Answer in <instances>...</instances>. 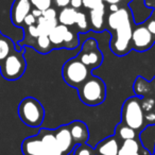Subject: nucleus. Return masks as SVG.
I'll list each match as a JSON object with an SVG mask.
<instances>
[{
	"instance_id": "obj_4",
	"label": "nucleus",
	"mask_w": 155,
	"mask_h": 155,
	"mask_svg": "<svg viewBox=\"0 0 155 155\" xmlns=\"http://www.w3.org/2000/svg\"><path fill=\"white\" fill-rule=\"evenodd\" d=\"M121 122L135 131L143 129L146 120L144 112L141 106V98L134 96L125 100L121 110Z\"/></svg>"
},
{
	"instance_id": "obj_43",
	"label": "nucleus",
	"mask_w": 155,
	"mask_h": 155,
	"mask_svg": "<svg viewBox=\"0 0 155 155\" xmlns=\"http://www.w3.org/2000/svg\"><path fill=\"white\" fill-rule=\"evenodd\" d=\"M1 35H2V33H1V32H0V36H1Z\"/></svg>"
},
{
	"instance_id": "obj_2",
	"label": "nucleus",
	"mask_w": 155,
	"mask_h": 155,
	"mask_svg": "<svg viewBox=\"0 0 155 155\" xmlns=\"http://www.w3.org/2000/svg\"><path fill=\"white\" fill-rule=\"evenodd\" d=\"M133 16L123 20L114 29L115 34L110 37V48L113 53L118 56L127 54L132 49V34H133Z\"/></svg>"
},
{
	"instance_id": "obj_44",
	"label": "nucleus",
	"mask_w": 155,
	"mask_h": 155,
	"mask_svg": "<svg viewBox=\"0 0 155 155\" xmlns=\"http://www.w3.org/2000/svg\"><path fill=\"white\" fill-rule=\"evenodd\" d=\"M154 154H155V152H154Z\"/></svg>"
},
{
	"instance_id": "obj_10",
	"label": "nucleus",
	"mask_w": 155,
	"mask_h": 155,
	"mask_svg": "<svg viewBox=\"0 0 155 155\" xmlns=\"http://www.w3.org/2000/svg\"><path fill=\"white\" fill-rule=\"evenodd\" d=\"M54 135H55L56 141H58V144L63 154L66 155L72 152L73 149L75 148V144L73 142L68 124L61 125L58 129L54 130Z\"/></svg>"
},
{
	"instance_id": "obj_41",
	"label": "nucleus",
	"mask_w": 155,
	"mask_h": 155,
	"mask_svg": "<svg viewBox=\"0 0 155 155\" xmlns=\"http://www.w3.org/2000/svg\"><path fill=\"white\" fill-rule=\"evenodd\" d=\"M66 155H74V154H73V151H72V152H70V153H68V154H66Z\"/></svg>"
},
{
	"instance_id": "obj_9",
	"label": "nucleus",
	"mask_w": 155,
	"mask_h": 155,
	"mask_svg": "<svg viewBox=\"0 0 155 155\" xmlns=\"http://www.w3.org/2000/svg\"><path fill=\"white\" fill-rule=\"evenodd\" d=\"M32 5L30 0H14L11 9L12 24L17 28H21L24 20L28 14L31 13Z\"/></svg>"
},
{
	"instance_id": "obj_42",
	"label": "nucleus",
	"mask_w": 155,
	"mask_h": 155,
	"mask_svg": "<svg viewBox=\"0 0 155 155\" xmlns=\"http://www.w3.org/2000/svg\"><path fill=\"white\" fill-rule=\"evenodd\" d=\"M153 19L155 20V13H153Z\"/></svg>"
},
{
	"instance_id": "obj_13",
	"label": "nucleus",
	"mask_w": 155,
	"mask_h": 155,
	"mask_svg": "<svg viewBox=\"0 0 155 155\" xmlns=\"http://www.w3.org/2000/svg\"><path fill=\"white\" fill-rule=\"evenodd\" d=\"M37 135L41 137V141L45 146L47 155H64L58 144L54 131L48 129H41Z\"/></svg>"
},
{
	"instance_id": "obj_27",
	"label": "nucleus",
	"mask_w": 155,
	"mask_h": 155,
	"mask_svg": "<svg viewBox=\"0 0 155 155\" xmlns=\"http://www.w3.org/2000/svg\"><path fill=\"white\" fill-rule=\"evenodd\" d=\"M31 5L41 11H46L52 5V0H30Z\"/></svg>"
},
{
	"instance_id": "obj_8",
	"label": "nucleus",
	"mask_w": 155,
	"mask_h": 155,
	"mask_svg": "<svg viewBox=\"0 0 155 155\" xmlns=\"http://www.w3.org/2000/svg\"><path fill=\"white\" fill-rule=\"evenodd\" d=\"M155 43V37L149 32L146 25H139L133 29L132 34V49L137 52H144L149 50Z\"/></svg>"
},
{
	"instance_id": "obj_25",
	"label": "nucleus",
	"mask_w": 155,
	"mask_h": 155,
	"mask_svg": "<svg viewBox=\"0 0 155 155\" xmlns=\"http://www.w3.org/2000/svg\"><path fill=\"white\" fill-rule=\"evenodd\" d=\"M75 25L78 27L79 32H86L89 29V25L87 21L86 15L83 12L78 11L77 12V17H75Z\"/></svg>"
},
{
	"instance_id": "obj_21",
	"label": "nucleus",
	"mask_w": 155,
	"mask_h": 155,
	"mask_svg": "<svg viewBox=\"0 0 155 155\" xmlns=\"http://www.w3.org/2000/svg\"><path fill=\"white\" fill-rule=\"evenodd\" d=\"M58 25V20H47L44 16H41L36 20V27L39 35H49Z\"/></svg>"
},
{
	"instance_id": "obj_29",
	"label": "nucleus",
	"mask_w": 155,
	"mask_h": 155,
	"mask_svg": "<svg viewBox=\"0 0 155 155\" xmlns=\"http://www.w3.org/2000/svg\"><path fill=\"white\" fill-rule=\"evenodd\" d=\"M83 1V7L86 8L88 10L96 9L101 5H103V0H82Z\"/></svg>"
},
{
	"instance_id": "obj_38",
	"label": "nucleus",
	"mask_w": 155,
	"mask_h": 155,
	"mask_svg": "<svg viewBox=\"0 0 155 155\" xmlns=\"http://www.w3.org/2000/svg\"><path fill=\"white\" fill-rule=\"evenodd\" d=\"M110 13H113V12H116V11H118L120 8H119V5H110Z\"/></svg>"
},
{
	"instance_id": "obj_20",
	"label": "nucleus",
	"mask_w": 155,
	"mask_h": 155,
	"mask_svg": "<svg viewBox=\"0 0 155 155\" xmlns=\"http://www.w3.org/2000/svg\"><path fill=\"white\" fill-rule=\"evenodd\" d=\"M15 50V46L11 38L1 35L0 36V63H2L12 52Z\"/></svg>"
},
{
	"instance_id": "obj_3",
	"label": "nucleus",
	"mask_w": 155,
	"mask_h": 155,
	"mask_svg": "<svg viewBox=\"0 0 155 155\" xmlns=\"http://www.w3.org/2000/svg\"><path fill=\"white\" fill-rule=\"evenodd\" d=\"M18 116L28 127H39L45 119V108L37 99L26 97L18 105Z\"/></svg>"
},
{
	"instance_id": "obj_5",
	"label": "nucleus",
	"mask_w": 155,
	"mask_h": 155,
	"mask_svg": "<svg viewBox=\"0 0 155 155\" xmlns=\"http://www.w3.org/2000/svg\"><path fill=\"white\" fill-rule=\"evenodd\" d=\"M91 69L75 56L68 60L62 69V75L65 83L73 88H79L91 74Z\"/></svg>"
},
{
	"instance_id": "obj_33",
	"label": "nucleus",
	"mask_w": 155,
	"mask_h": 155,
	"mask_svg": "<svg viewBox=\"0 0 155 155\" xmlns=\"http://www.w3.org/2000/svg\"><path fill=\"white\" fill-rule=\"evenodd\" d=\"M144 120L149 124H155V110L154 112L146 113L144 114Z\"/></svg>"
},
{
	"instance_id": "obj_36",
	"label": "nucleus",
	"mask_w": 155,
	"mask_h": 155,
	"mask_svg": "<svg viewBox=\"0 0 155 155\" xmlns=\"http://www.w3.org/2000/svg\"><path fill=\"white\" fill-rule=\"evenodd\" d=\"M70 5L74 10H79L83 7V1L82 0H70Z\"/></svg>"
},
{
	"instance_id": "obj_40",
	"label": "nucleus",
	"mask_w": 155,
	"mask_h": 155,
	"mask_svg": "<svg viewBox=\"0 0 155 155\" xmlns=\"http://www.w3.org/2000/svg\"><path fill=\"white\" fill-rule=\"evenodd\" d=\"M151 85H152V88H153V91H154V93H155V78L153 79L152 82H151Z\"/></svg>"
},
{
	"instance_id": "obj_6",
	"label": "nucleus",
	"mask_w": 155,
	"mask_h": 155,
	"mask_svg": "<svg viewBox=\"0 0 155 155\" xmlns=\"http://www.w3.org/2000/svg\"><path fill=\"white\" fill-rule=\"evenodd\" d=\"M27 69V63L24 56V49L14 50L2 63H0L1 75L8 81L19 80Z\"/></svg>"
},
{
	"instance_id": "obj_12",
	"label": "nucleus",
	"mask_w": 155,
	"mask_h": 155,
	"mask_svg": "<svg viewBox=\"0 0 155 155\" xmlns=\"http://www.w3.org/2000/svg\"><path fill=\"white\" fill-rule=\"evenodd\" d=\"M21 151L24 155H47L45 146L38 135L26 138L21 143Z\"/></svg>"
},
{
	"instance_id": "obj_26",
	"label": "nucleus",
	"mask_w": 155,
	"mask_h": 155,
	"mask_svg": "<svg viewBox=\"0 0 155 155\" xmlns=\"http://www.w3.org/2000/svg\"><path fill=\"white\" fill-rule=\"evenodd\" d=\"M73 154L74 155H96V151L87 143L79 144L75 146L73 149Z\"/></svg>"
},
{
	"instance_id": "obj_1",
	"label": "nucleus",
	"mask_w": 155,
	"mask_h": 155,
	"mask_svg": "<svg viewBox=\"0 0 155 155\" xmlns=\"http://www.w3.org/2000/svg\"><path fill=\"white\" fill-rule=\"evenodd\" d=\"M78 94L83 104L97 106L105 101L106 85L99 77L89 75L88 79L78 88Z\"/></svg>"
},
{
	"instance_id": "obj_31",
	"label": "nucleus",
	"mask_w": 155,
	"mask_h": 155,
	"mask_svg": "<svg viewBox=\"0 0 155 155\" xmlns=\"http://www.w3.org/2000/svg\"><path fill=\"white\" fill-rule=\"evenodd\" d=\"M26 33H28L29 36L32 37V38H34V39H36L37 37L39 36V32H38V30H37L36 25H33V26L28 27V30H27Z\"/></svg>"
},
{
	"instance_id": "obj_30",
	"label": "nucleus",
	"mask_w": 155,
	"mask_h": 155,
	"mask_svg": "<svg viewBox=\"0 0 155 155\" xmlns=\"http://www.w3.org/2000/svg\"><path fill=\"white\" fill-rule=\"evenodd\" d=\"M43 16L47 20H58V12L53 8H49L48 10L44 11Z\"/></svg>"
},
{
	"instance_id": "obj_35",
	"label": "nucleus",
	"mask_w": 155,
	"mask_h": 155,
	"mask_svg": "<svg viewBox=\"0 0 155 155\" xmlns=\"http://www.w3.org/2000/svg\"><path fill=\"white\" fill-rule=\"evenodd\" d=\"M54 3L58 8L64 9V8H67L70 5V0H54Z\"/></svg>"
},
{
	"instance_id": "obj_16",
	"label": "nucleus",
	"mask_w": 155,
	"mask_h": 155,
	"mask_svg": "<svg viewBox=\"0 0 155 155\" xmlns=\"http://www.w3.org/2000/svg\"><path fill=\"white\" fill-rule=\"evenodd\" d=\"M104 14H105V5H101L96 9L89 10V20H91V29L97 32L103 30L104 27Z\"/></svg>"
},
{
	"instance_id": "obj_17",
	"label": "nucleus",
	"mask_w": 155,
	"mask_h": 155,
	"mask_svg": "<svg viewBox=\"0 0 155 155\" xmlns=\"http://www.w3.org/2000/svg\"><path fill=\"white\" fill-rule=\"evenodd\" d=\"M69 28L64 25L58 24L53 30L50 32V34L48 35L50 38L53 48H64V43H65V37L68 32Z\"/></svg>"
},
{
	"instance_id": "obj_32",
	"label": "nucleus",
	"mask_w": 155,
	"mask_h": 155,
	"mask_svg": "<svg viewBox=\"0 0 155 155\" xmlns=\"http://www.w3.org/2000/svg\"><path fill=\"white\" fill-rule=\"evenodd\" d=\"M36 18L34 17V15H33L32 13L28 14V15L26 16V18H25L24 20V25L22 26H26V27H30V26H33V25H36Z\"/></svg>"
},
{
	"instance_id": "obj_11",
	"label": "nucleus",
	"mask_w": 155,
	"mask_h": 155,
	"mask_svg": "<svg viewBox=\"0 0 155 155\" xmlns=\"http://www.w3.org/2000/svg\"><path fill=\"white\" fill-rule=\"evenodd\" d=\"M75 146L86 143L89 139V130L85 122L81 120H74L68 124Z\"/></svg>"
},
{
	"instance_id": "obj_28",
	"label": "nucleus",
	"mask_w": 155,
	"mask_h": 155,
	"mask_svg": "<svg viewBox=\"0 0 155 155\" xmlns=\"http://www.w3.org/2000/svg\"><path fill=\"white\" fill-rule=\"evenodd\" d=\"M141 106L144 114L146 113L154 112L155 110V100L153 98H143L141 99Z\"/></svg>"
},
{
	"instance_id": "obj_39",
	"label": "nucleus",
	"mask_w": 155,
	"mask_h": 155,
	"mask_svg": "<svg viewBox=\"0 0 155 155\" xmlns=\"http://www.w3.org/2000/svg\"><path fill=\"white\" fill-rule=\"evenodd\" d=\"M103 1H106L108 2L110 5H118L120 2V0H103Z\"/></svg>"
},
{
	"instance_id": "obj_34",
	"label": "nucleus",
	"mask_w": 155,
	"mask_h": 155,
	"mask_svg": "<svg viewBox=\"0 0 155 155\" xmlns=\"http://www.w3.org/2000/svg\"><path fill=\"white\" fill-rule=\"evenodd\" d=\"M147 27V29L149 30V32L151 33V34L153 35V36L155 37V20L153 19H149L148 21H147V24H144Z\"/></svg>"
},
{
	"instance_id": "obj_7",
	"label": "nucleus",
	"mask_w": 155,
	"mask_h": 155,
	"mask_svg": "<svg viewBox=\"0 0 155 155\" xmlns=\"http://www.w3.org/2000/svg\"><path fill=\"white\" fill-rule=\"evenodd\" d=\"M77 58L81 61L84 65H86L91 70L96 69L103 62V54L99 49L98 41L95 38H87L83 43L81 50Z\"/></svg>"
},
{
	"instance_id": "obj_22",
	"label": "nucleus",
	"mask_w": 155,
	"mask_h": 155,
	"mask_svg": "<svg viewBox=\"0 0 155 155\" xmlns=\"http://www.w3.org/2000/svg\"><path fill=\"white\" fill-rule=\"evenodd\" d=\"M33 47L41 54H47L53 49V46H52L50 38L48 35H39L36 39H35V43L33 45Z\"/></svg>"
},
{
	"instance_id": "obj_24",
	"label": "nucleus",
	"mask_w": 155,
	"mask_h": 155,
	"mask_svg": "<svg viewBox=\"0 0 155 155\" xmlns=\"http://www.w3.org/2000/svg\"><path fill=\"white\" fill-rule=\"evenodd\" d=\"M116 136H119L122 140L134 139L136 137V131L132 127L120 122L116 127Z\"/></svg>"
},
{
	"instance_id": "obj_37",
	"label": "nucleus",
	"mask_w": 155,
	"mask_h": 155,
	"mask_svg": "<svg viewBox=\"0 0 155 155\" xmlns=\"http://www.w3.org/2000/svg\"><path fill=\"white\" fill-rule=\"evenodd\" d=\"M31 13L34 15V17L36 18H39L41 16H43V11H41V10H38V9H36V8H34V9H32L31 10Z\"/></svg>"
},
{
	"instance_id": "obj_14",
	"label": "nucleus",
	"mask_w": 155,
	"mask_h": 155,
	"mask_svg": "<svg viewBox=\"0 0 155 155\" xmlns=\"http://www.w3.org/2000/svg\"><path fill=\"white\" fill-rule=\"evenodd\" d=\"M119 149L120 146L118 139L116 135H114L101 140L96 147V152L100 155H118Z\"/></svg>"
},
{
	"instance_id": "obj_15",
	"label": "nucleus",
	"mask_w": 155,
	"mask_h": 155,
	"mask_svg": "<svg viewBox=\"0 0 155 155\" xmlns=\"http://www.w3.org/2000/svg\"><path fill=\"white\" fill-rule=\"evenodd\" d=\"M140 143L147 152L153 154L155 151V124H149L139 134Z\"/></svg>"
},
{
	"instance_id": "obj_19",
	"label": "nucleus",
	"mask_w": 155,
	"mask_h": 155,
	"mask_svg": "<svg viewBox=\"0 0 155 155\" xmlns=\"http://www.w3.org/2000/svg\"><path fill=\"white\" fill-rule=\"evenodd\" d=\"M140 143L137 140L134 139H127L123 140L120 149H119L118 155H140Z\"/></svg>"
},
{
	"instance_id": "obj_23",
	"label": "nucleus",
	"mask_w": 155,
	"mask_h": 155,
	"mask_svg": "<svg viewBox=\"0 0 155 155\" xmlns=\"http://www.w3.org/2000/svg\"><path fill=\"white\" fill-rule=\"evenodd\" d=\"M151 82H147L142 77H138L134 82V91L137 96H146L151 91Z\"/></svg>"
},
{
	"instance_id": "obj_18",
	"label": "nucleus",
	"mask_w": 155,
	"mask_h": 155,
	"mask_svg": "<svg viewBox=\"0 0 155 155\" xmlns=\"http://www.w3.org/2000/svg\"><path fill=\"white\" fill-rule=\"evenodd\" d=\"M77 10L73 8H64L61 10V12L58 14V24L64 25L67 27H71L75 25V17H77Z\"/></svg>"
}]
</instances>
